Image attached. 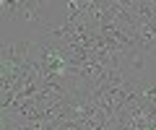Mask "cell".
I'll use <instances>...</instances> for the list:
<instances>
[{"label":"cell","instance_id":"cell-1","mask_svg":"<svg viewBox=\"0 0 156 130\" xmlns=\"http://www.w3.org/2000/svg\"><path fill=\"white\" fill-rule=\"evenodd\" d=\"M154 60V57L148 55V52L138 50V47H128V50L122 52V70L128 78L133 81H146V70H148V62Z\"/></svg>","mask_w":156,"mask_h":130},{"label":"cell","instance_id":"cell-3","mask_svg":"<svg viewBox=\"0 0 156 130\" xmlns=\"http://www.w3.org/2000/svg\"><path fill=\"white\" fill-rule=\"evenodd\" d=\"M0 8H3V21H13V18H18V11H21V0H3L0 3Z\"/></svg>","mask_w":156,"mask_h":130},{"label":"cell","instance_id":"cell-2","mask_svg":"<svg viewBox=\"0 0 156 130\" xmlns=\"http://www.w3.org/2000/svg\"><path fill=\"white\" fill-rule=\"evenodd\" d=\"M18 21H26L31 26H37L39 31L47 26V18H44V3L42 0H21V11H18Z\"/></svg>","mask_w":156,"mask_h":130}]
</instances>
